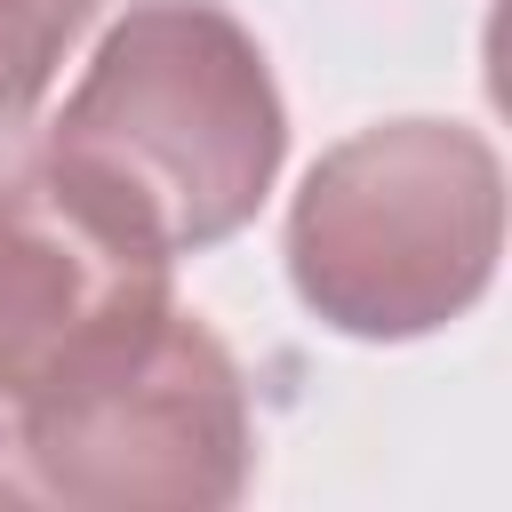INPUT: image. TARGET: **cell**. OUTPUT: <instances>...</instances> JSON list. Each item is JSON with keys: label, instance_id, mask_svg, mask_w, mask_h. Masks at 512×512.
<instances>
[{"label": "cell", "instance_id": "3957f363", "mask_svg": "<svg viewBox=\"0 0 512 512\" xmlns=\"http://www.w3.org/2000/svg\"><path fill=\"white\" fill-rule=\"evenodd\" d=\"M40 496L104 512H184L224 504L248 480V400L232 352L176 304L96 360L80 384L40 400L16 432Z\"/></svg>", "mask_w": 512, "mask_h": 512}, {"label": "cell", "instance_id": "7a4b0ae2", "mask_svg": "<svg viewBox=\"0 0 512 512\" xmlns=\"http://www.w3.org/2000/svg\"><path fill=\"white\" fill-rule=\"evenodd\" d=\"M496 160L480 136L400 120L336 144L288 224L296 288L352 336H416L464 312L496 264Z\"/></svg>", "mask_w": 512, "mask_h": 512}, {"label": "cell", "instance_id": "5b68a950", "mask_svg": "<svg viewBox=\"0 0 512 512\" xmlns=\"http://www.w3.org/2000/svg\"><path fill=\"white\" fill-rule=\"evenodd\" d=\"M88 16L96 0H0V120H24L40 104Z\"/></svg>", "mask_w": 512, "mask_h": 512}, {"label": "cell", "instance_id": "6da1fadb", "mask_svg": "<svg viewBox=\"0 0 512 512\" xmlns=\"http://www.w3.org/2000/svg\"><path fill=\"white\" fill-rule=\"evenodd\" d=\"M152 248H208L280 168V96L256 40L216 0H144L96 48L40 152Z\"/></svg>", "mask_w": 512, "mask_h": 512}, {"label": "cell", "instance_id": "277c9868", "mask_svg": "<svg viewBox=\"0 0 512 512\" xmlns=\"http://www.w3.org/2000/svg\"><path fill=\"white\" fill-rule=\"evenodd\" d=\"M168 312V248L64 184L48 160L0 176V448L24 416Z\"/></svg>", "mask_w": 512, "mask_h": 512}]
</instances>
